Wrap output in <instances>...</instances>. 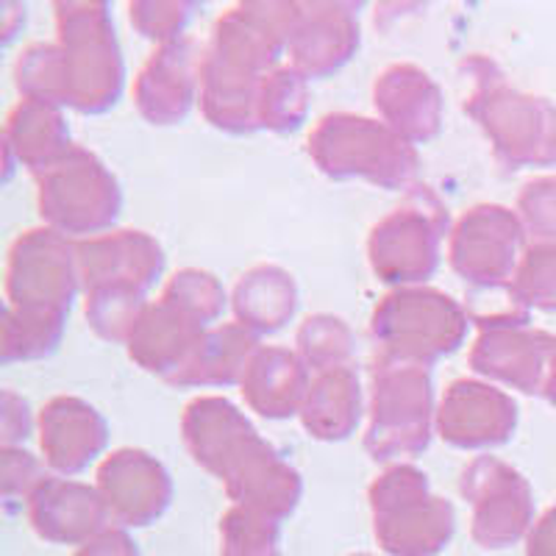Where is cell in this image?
<instances>
[{
	"label": "cell",
	"mask_w": 556,
	"mask_h": 556,
	"mask_svg": "<svg viewBox=\"0 0 556 556\" xmlns=\"http://www.w3.org/2000/svg\"><path fill=\"white\" fill-rule=\"evenodd\" d=\"M301 3H237L217 17L201 70V114L223 134H256L262 89L290 53Z\"/></svg>",
	"instance_id": "obj_1"
},
{
	"label": "cell",
	"mask_w": 556,
	"mask_h": 556,
	"mask_svg": "<svg viewBox=\"0 0 556 556\" xmlns=\"http://www.w3.org/2000/svg\"><path fill=\"white\" fill-rule=\"evenodd\" d=\"M181 437L198 468L226 486L235 506L281 523L301 504V473L223 395H198L184 406Z\"/></svg>",
	"instance_id": "obj_2"
},
{
	"label": "cell",
	"mask_w": 556,
	"mask_h": 556,
	"mask_svg": "<svg viewBox=\"0 0 556 556\" xmlns=\"http://www.w3.org/2000/svg\"><path fill=\"white\" fill-rule=\"evenodd\" d=\"M470 76L465 112L484 131L495 159L509 170L556 167V106L548 98L509 87L495 62L470 56L462 62Z\"/></svg>",
	"instance_id": "obj_3"
},
{
	"label": "cell",
	"mask_w": 556,
	"mask_h": 556,
	"mask_svg": "<svg viewBox=\"0 0 556 556\" xmlns=\"http://www.w3.org/2000/svg\"><path fill=\"white\" fill-rule=\"evenodd\" d=\"M312 165L331 181H367L379 190H412L420 156L379 117L331 112L306 139Z\"/></svg>",
	"instance_id": "obj_4"
},
{
	"label": "cell",
	"mask_w": 556,
	"mask_h": 556,
	"mask_svg": "<svg viewBox=\"0 0 556 556\" xmlns=\"http://www.w3.org/2000/svg\"><path fill=\"white\" fill-rule=\"evenodd\" d=\"M437 399L429 367L381 356L367 401L365 451L379 465H401L424 454L437 431Z\"/></svg>",
	"instance_id": "obj_5"
},
{
	"label": "cell",
	"mask_w": 556,
	"mask_h": 556,
	"mask_svg": "<svg viewBox=\"0 0 556 556\" xmlns=\"http://www.w3.org/2000/svg\"><path fill=\"white\" fill-rule=\"evenodd\" d=\"M56 42L62 45L70 76V109L106 114L126 92V59L114 31L112 7L70 0L56 3Z\"/></svg>",
	"instance_id": "obj_6"
},
{
	"label": "cell",
	"mask_w": 556,
	"mask_h": 556,
	"mask_svg": "<svg viewBox=\"0 0 556 556\" xmlns=\"http://www.w3.org/2000/svg\"><path fill=\"white\" fill-rule=\"evenodd\" d=\"M468 309L434 287L392 290L370 315V334L381 356L406 365L431 367L465 345L470 331Z\"/></svg>",
	"instance_id": "obj_7"
},
{
	"label": "cell",
	"mask_w": 556,
	"mask_h": 556,
	"mask_svg": "<svg viewBox=\"0 0 556 556\" xmlns=\"http://www.w3.org/2000/svg\"><path fill=\"white\" fill-rule=\"evenodd\" d=\"M374 534L390 556H440L456 534V509L431 493L429 476L401 462L390 465L367 490Z\"/></svg>",
	"instance_id": "obj_8"
},
{
	"label": "cell",
	"mask_w": 556,
	"mask_h": 556,
	"mask_svg": "<svg viewBox=\"0 0 556 556\" xmlns=\"http://www.w3.org/2000/svg\"><path fill=\"white\" fill-rule=\"evenodd\" d=\"M451 215L429 187H412L406 203L381 217L367 235V262L381 285L392 290L426 287L440 270Z\"/></svg>",
	"instance_id": "obj_9"
},
{
	"label": "cell",
	"mask_w": 556,
	"mask_h": 556,
	"mask_svg": "<svg viewBox=\"0 0 556 556\" xmlns=\"http://www.w3.org/2000/svg\"><path fill=\"white\" fill-rule=\"evenodd\" d=\"M37 208L48 228L67 240L109 235L123 215V187L101 159L81 146L37 176Z\"/></svg>",
	"instance_id": "obj_10"
},
{
	"label": "cell",
	"mask_w": 556,
	"mask_h": 556,
	"mask_svg": "<svg viewBox=\"0 0 556 556\" xmlns=\"http://www.w3.org/2000/svg\"><path fill=\"white\" fill-rule=\"evenodd\" d=\"M7 304L70 315L84 292L78 245L48 226L28 228L7 256Z\"/></svg>",
	"instance_id": "obj_11"
},
{
	"label": "cell",
	"mask_w": 556,
	"mask_h": 556,
	"mask_svg": "<svg viewBox=\"0 0 556 556\" xmlns=\"http://www.w3.org/2000/svg\"><path fill=\"white\" fill-rule=\"evenodd\" d=\"M526 226L509 206L479 203L454 223L448 237V265L473 290H509L526 256Z\"/></svg>",
	"instance_id": "obj_12"
},
{
	"label": "cell",
	"mask_w": 556,
	"mask_h": 556,
	"mask_svg": "<svg viewBox=\"0 0 556 556\" xmlns=\"http://www.w3.org/2000/svg\"><path fill=\"white\" fill-rule=\"evenodd\" d=\"M462 498L473 509L470 538L479 548L501 551L518 543L534 520V493L520 470L498 456H476L459 479Z\"/></svg>",
	"instance_id": "obj_13"
},
{
	"label": "cell",
	"mask_w": 556,
	"mask_h": 556,
	"mask_svg": "<svg viewBox=\"0 0 556 556\" xmlns=\"http://www.w3.org/2000/svg\"><path fill=\"white\" fill-rule=\"evenodd\" d=\"M476 326L479 337L470 348V370L495 387L543 395L551 359L556 354V337L534 329L526 312H506Z\"/></svg>",
	"instance_id": "obj_14"
},
{
	"label": "cell",
	"mask_w": 556,
	"mask_h": 556,
	"mask_svg": "<svg viewBox=\"0 0 556 556\" xmlns=\"http://www.w3.org/2000/svg\"><path fill=\"white\" fill-rule=\"evenodd\" d=\"M518 424L513 395L484 379H456L437 406V434L459 451L501 448L513 440Z\"/></svg>",
	"instance_id": "obj_15"
},
{
	"label": "cell",
	"mask_w": 556,
	"mask_h": 556,
	"mask_svg": "<svg viewBox=\"0 0 556 556\" xmlns=\"http://www.w3.org/2000/svg\"><path fill=\"white\" fill-rule=\"evenodd\" d=\"M96 486L112 520L123 529H146L173 504L170 470L142 448H117L103 456Z\"/></svg>",
	"instance_id": "obj_16"
},
{
	"label": "cell",
	"mask_w": 556,
	"mask_h": 556,
	"mask_svg": "<svg viewBox=\"0 0 556 556\" xmlns=\"http://www.w3.org/2000/svg\"><path fill=\"white\" fill-rule=\"evenodd\" d=\"M203 51L206 48L192 37H181L153 51L134 81V103L142 121L167 128L190 117L201 101Z\"/></svg>",
	"instance_id": "obj_17"
},
{
	"label": "cell",
	"mask_w": 556,
	"mask_h": 556,
	"mask_svg": "<svg viewBox=\"0 0 556 556\" xmlns=\"http://www.w3.org/2000/svg\"><path fill=\"white\" fill-rule=\"evenodd\" d=\"M78 245V267H81L84 292L117 287V290L148 292L156 287L167 267L165 248L148 231H109V235L81 240Z\"/></svg>",
	"instance_id": "obj_18"
},
{
	"label": "cell",
	"mask_w": 556,
	"mask_h": 556,
	"mask_svg": "<svg viewBox=\"0 0 556 556\" xmlns=\"http://www.w3.org/2000/svg\"><path fill=\"white\" fill-rule=\"evenodd\" d=\"M39 451L53 476L84 473L109 448L106 417L78 395H56L39 412Z\"/></svg>",
	"instance_id": "obj_19"
},
{
	"label": "cell",
	"mask_w": 556,
	"mask_h": 556,
	"mask_svg": "<svg viewBox=\"0 0 556 556\" xmlns=\"http://www.w3.org/2000/svg\"><path fill=\"white\" fill-rule=\"evenodd\" d=\"M374 106L379 121L415 148L426 146L443 131V89L417 64L399 62L381 70L374 81Z\"/></svg>",
	"instance_id": "obj_20"
},
{
	"label": "cell",
	"mask_w": 556,
	"mask_h": 556,
	"mask_svg": "<svg viewBox=\"0 0 556 556\" xmlns=\"http://www.w3.org/2000/svg\"><path fill=\"white\" fill-rule=\"evenodd\" d=\"M356 9L354 3H301L290 64L306 81L334 76L356 56L362 45Z\"/></svg>",
	"instance_id": "obj_21"
},
{
	"label": "cell",
	"mask_w": 556,
	"mask_h": 556,
	"mask_svg": "<svg viewBox=\"0 0 556 556\" xmlns=\"http://www.w3.org/2000/svg\"><path fill=\"white\" fill-rule=\"evenodd\" d=\"M26 506L37 538L53 545H84L112 520L96 484L64 476H48Z\"/></svg>",
	"instance_id": "obj_22"
},
{
	"label": "cell",
	"mask_w": 556,
	"mask_h": 556,
	"mask_svg": "<svg viewBox=\"0 0 556 556\" xmlns=\"http://www.w3.org/2000/svg\"><path fill=\"white\" fill-rule=\"evenodd\" d=\"M206 331V326H201L190 315H184L181 309L159 298L146 306L131 337H128V359L139 370H146L162 381H170L192 359Z\"/></svg>",
	"instance_id": "obj_23"
},
{
	"label": "cell",
	"mask_w": 556,
	"mask_h": 556,
	"mask_svg": "<svg viewBox=\"0 0 556 556\" xmlns=\"http://www.w3.org/2000/svg\"><path fill=\"white\" fill-rule=\"evenodd\" d=\"M312 370L304 359L281 345H262L248 365L240 392L245 406L265 420H290L301 415Z\"/></svg>",
	"instance_id": "obj_24"
},
{
	"label": "cell",
	"mask_w": 556,
	"mask_h": 556,
	"mask_svg": "<svg viewBox=\"0 0 556 556\" xmlns=\"http://www.w3.org/2000/svg\"><path fill=\"white\" fill-rule=\"evenodd\" d=\"M365 390L354 365L312 376L301 406V426L317 443H345L359 431L365 417Z\"/></svg>",
	"instance_id": "obj_25"
},
{
	"label": "cell",
	"mask_w": 556,
	"mask_h": 556,
	"mask_svg": "<svg viewBox=\"0 0 556 556\" xmlns=\"http://www.w3.org/2000/svg\"><path fill=\"white\" fill-rule=\"evenodd\" d=\"M260 340L253 331H248L242 323H220L215 329L203 334L201 345L187 365L173 376L167 384L178 390H226V387H240L245 379L248 365L260 351Z\"/></svg>",
	"instance_id": "obj_26"
},
{
	"label": "cell",
	"mask_w": 556,
	"mask_h": 556,
	"mask_svg": "<svg viewBox=\"0 0 556 556\" xmlns=\"http://www.w3.org/2000/svg\"><path fill=\"white\" fill-rule=\"evenodd\" d=\"M73 146L76 142L70 139L64 109L20 98L17 106L9 112L3 126V148H9L17 165L34 176H42L59 165L73 151Z\"/></svg>",
	"instance_id": "obj_27"
},
{
	"label": "cell",
	"mask_w": 556,
	"mask_h": 556,
	"mask_svg": "<svg viewBox=\"0 0 556 556\" xmlns=\"http://www.w3.org/2000/svg\"><path fill=\"white\" fill-rule=\"evenodd\" d=\"M301 306L298 281L278 265H253L237 278L231 290V312L256 337L278 334L295 317Z\"/></svg>",
	"instance_id": "obj_28"
},
{
	"label": "cell",
	"mask_w": 556,
	"mask_h": 556,
	"mask_svg": "<svg viewBox=\"0 0 556 556\" xmlns=\"http://www.w3.org/2000/svg\"><path fill=\"white\" fill-rule=\"evenodd\" d=\"M67 317L59 312L17 309L7 304L0 320V362L9 367L53 356L67 331Z\"/></svg>",
	"instance_id": "obj_29"
},
{
	"label": "cell",
	"mask_w": 556,
	"mask_h": 556,
	"mask_svg": "<svg viewBox=\"0 0 556 556\" xmlns=\"http://www.w3.org/2000/svg\"><path fill=\"white\" fill-rule=\"evenodd\" d=\"M20 98L70 109V76L59 42H31L14 64Z\"/></svg>",
	"instance_id": "obj_30"
},
{
	"label": "cell",
	"mask_w": 556,
	"mask_h": 556,
	"mask_svg": "<svg viewBox=\"0 0 556 556\" xmlns=\"http://www.w3.org/2000/svg\"><path fill=\"white\" fill-rule=\"evenodd\" d=\"M295 354L312 374H326L334 367L351 365L356 354V334L342 317L320 312L301 323L295 334Z\"/></svg>",
	"instance_id": "obj_31"
},
{
	"label": "cell",
	"mask_w": 556,
	"mask_h": 556,
	"mask_svg": "<svg viewBox=\"0 0 556 556\" xmlns=\"http://www.w3.org/2000/svg\"><path fill=\"white\" fill-rule=\"evenodd\" d=\"M306 117H309V81L292 64L273 70L262 89V131L295 134Z\"/></svg>",
	"instance_id": "obj_32"
},
{
	"label": "cell",
	"mask_w": 556,
	"mask_h": 556,
	"mask_svg": "<svg viewBox=\"0 0 556 556\" xmlns=\"http://www.w3.org/2000/svg\"><path fill=\"white\" fill-rule=\"evenodd\" d=\"M159 298L181 309L184 315H190L206 329L220 326L217 320L231 306V295L226 292L220 278L215 273L201 270V267H184V270L173 273Z\"/></svg>",
	"instance_id": "obj_33"
},
{
	"label": "cell",
	"mask_w": 556,
	"mask_h": 556,
	"mask_svg": "<svg viewBox=\"0 0 556 556\" xmlns=\"http://www.w3.org/2000/svg\"><path fill=\"white\" fill-rule=\"evenodd\" d=\"M148 304L151 301L142 292L101 287V290L84 292V317H87L89 329L96 331L101 340L126 345Z\"/></svg>",
	"instance_id": "obj_34"
},
{
	"label": "cell",
	"mask_w": 556,
	"mask_h": 556,
	"mask_svg": "<svg viewBox=\"0 0 556 556\" xmlns=\"http://www.w3.org/2000/svg\"><path fill=\"white\" fill-rule=\"evenodd\" d=\"M506 295L520 312L556 315V245H529Z\"/></svg>",
	"instance_id": "obj_35"
},
{
	"label": "cell",
	"mask_w": 556,
	"mask_h": 556,
	"mask_svg": "<svg viewBox=\"0 0 556 556\" xmlns=\"http://www.w3.org/2000/svg\"><path fill=\"white\" fill-rule=\"evenodd\" d=\"M278 520L231 506L220 520V556H278Z\"/></svg>",
	"instance_id": "obj_36"
},
{
	"label": "cell",
	"mask_w": 556,
	"mask_h": 556,
	"mask_svg": "<svg viewBox=\"0 0 556 556\" xmlns=\"http://www.w3.org/2000/svg\"><path fill=\"white\" fill-rule=\"evenodd\" d=\"M195 9L198 3H187V0H167V3L139 0L128 7V20L139 37L151 39L156 42V48H162V45H170L184 37Z\"/></svg>",
	"instance_id": "obj_37"
},
{
	"label": "cell",
	"mask_w": 556,
	"mask_h": 556,
	"mask_svg": "<svg viewBox=\"0 0 556 556\" xmlns=\"http://www.w3.org/2000/svg\"><path fill=\"white\" fill-rule=\"evenodd\" d=\"M515 212L523 220L526 235L556 245V176H540L526 184Z\"/></svg>",
	"instance_id": "obj_38"
},
{
	"label": "cell",
	"mask_w": 556,
	"mask_h": 556,
	"mask_svg": "<svg viewBox=\"0 0 556 556\" xmlns=\"http://www.w3.org/2000/svg\"><path fill=\"white\" fill-rule=\"evenodd\" d=\"M48 465L28 454L26 448H3L0 451V490L7 501H28L39 484L48 479Z\"/></svg>",
	"instance_id": "obj_39"
},
{
	"label": "cell",
	"mask_w": 556,
	"mask_h": 556,
	"mask_svg": "<svg viewBox=\"0 0 556 556\" xmlns=\"http://www.w3.org/2000/svg\"><path fill=\"white\" fill-rule=\"evenodd\" d=\"M39 415H34L31 404L14 390L0 392V443L3 448H23L34 437Z\"/></svg>",
	"instance_id": "obj_40"
},
{
	"label": "cell",
	"mask_w": 556,
	"mask_h": 556,
	"mask_svg": "<svg viewBox=\"0 0 556 556\" xmlns=\"http://www.w3.org/2000/svg\"><path fill=\"white\" fill-rule=\"evenodd\" d=\"M76 556H139V548L131 534H128V529L112 523L101 534L78 545Z\"/></svg>",
	"instance_id": "obj_41"
},
{
	"label": "cell",
	"mask_w": 556,
	"mask_h": 556,
	"mask_svg": "<svg viewBox=\"0 0 556 556\" xmlns=\"http://www.w3.org/2000/svg\"><path fill=\"white\" fill-rule=\"evenodd\" d=\"M529 556H556V504L531 526Z\"/></svg>",
	"instance_id": "obj_42"
},
{
	"label": "cell",
	"mask_w": 556,
	"mask_h": 556,
	"mask_svg": "<svg viewBox=\"0 0 556 556\" xmlns=\"http://www.w3.org/2000/svg\"><path fill=\"white\" fill-rule=\"evenodd\" d=\"M543 395H545V401H548V404L554 406V409H556V354H554V359H551L548 379H545Z\"/></svg>",
	"instance_id": "obj_43"
},
{
	"label": "cell",
	"mask_w": 556,
	"mask_h": 556,
	"mask_svg": "<svg viewBox=\"0 0 556 556\" xmlns=\"http://www.w3.org/2000/svg\"><path fill=\"white\" fill-rule=\"evenodd\" d=\"M354 556H367V554H354Z\"/></svg>",
	"instance_id": "obj_44"
}]
</instances>
